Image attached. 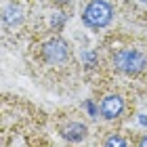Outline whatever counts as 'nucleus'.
Returning <instances> with one entry per match:
<instances>
[{"label":"nucleus","instance_id":"423d86ee","mask_svg":"<svg viewBox=\"0 0 147 147\" xmlns=\"http://www.w3.org/2000/svg\"><path fill=\"white\" fill-rule=\"evenodd\" d=\"M2 21L6 25H15L21 21V11H19V6L15 4H11V6H6L4 9V15H2Z\"/></svg>","mask_w":147,"mask_h":147},{"label":"nucleus","instance_id":"20e7f679","mask_svg":"<svg viewBox=\"0 0 147 147\" xmlns=\"http://www.w3.org/2000/svg\"><path fill=\"white\" fill-rule=\"evenodd\" d=\"M122 109H124V103H122V99L116 97V95L105 97V99H103V103H101V116H103V118H107V120L118 118L120 113H122Z\"/></svg>","mask_w":147,"mask_h":147},{"label":"nucleus","instance_id":"6e6552de","mask_svg":"<svg viewBox=\"0 0 147 147\" xmlns=\"http://www.w3.org/2000/svg\"><path fill=\"white\" fill-rule=\"evenodd\" d=\"M84 61L88 63V67H90V65L95 63V55H92V53H84Z\"/></svg>","mask_w":147,"mask_h":147},{"label":"nucleus","instance_id":"7ed1b4c3","mask_svg":"<svg viewBox=\"0 0 147 147\" xmlns=\"http://www.w3.org/2000/svg\"><path fill=\"white\" fill-rule=\"evenodd\" d=\"M67 55H69L67 42L61 40V38H53L44 44V57H46V61H51V63H61V61L67 59Z\"/></svg>","mask_w":147,"mask_h":147},{"label":"nucleus","instance_id":"1a4fd4ad","mask_svg":"<svg viewBox=\"0 0 147 147\" xmlns=\"http://www.w3.org/2000/svg\"><path fill=\"white\" fill-rule=\"evenodd\" d=\"M86 109H88V113H90V116H92V118H95V116H97V109H95V105H92L90 101H88V103H86Z\"/></svg>","mask_w":147,"mask_h":147},{"label":"nucleus","instance_id":"39448f33","mask_svg":"<svg viewBox=\"0 0 147 147\" xmlns=\"http://www.w3.org/2000/svg\"><path fill=\"white\" fill-rule=\"evenodd\" d=\"M61 135L67 139V141H80V139H84V135H86V126L80 124V122H71L61 130Z\"/></svg>","mask_w":147,"mask_h":147},{"label":"nucleus","instance_id":"0eeeda50","mask_svg":"<svg viewBox=\"0 0 147 147\" xmlns=\"http://www.w3.org/2000/svg\"><path fill=\"white\" fill-rule=\"evenodd\" d=\"M107 145H126V141L120 137H111V139H107Z\"/></svg>","mask_w":147,"mask_h":147},{"label":"nucleus","instance_id":"f257e3e1","mask_svg":"<svg viewBox=\"0 0 147 147\" xmlns=\"http://www.w3.org/2000/svg\"><path fill=\"white\" fill-rule=\"evenodd\" d=\"M111 15H113V11L105 0H92L84 9L82 19L88 28H103V25H107L111 21Z\"/></svg>","mask_w":147,"mask_h":147},{"label":"nucleus","instance_id":"9d476101","mask_svg":"<svg viewBox=\"0 0 147 147\" xmlns=\"http://www.w3.org/2000/svg\"><path fill=\"white\" fill-rule=\"evenodd\" d=\"M141 145H143V147L147 145V137H143V139H141Z\"/></svg>","mask_w":147,"mask_h":147},{"label":"nucleus","instance_id":"f03ea898","mask_svg":"<svg viewBox=\"0 0 147 147\" xmlns=\"http://www.w3.org/2000/svg\"><path fill=\"white\" fill-rule=\"evenodd\" d=\"M147 65V59L141 55L139 51H132V49H122L116 55V67L120 71H126V74H137L141 71Z\"/></svg>","mask_w":147,"mask_h":147}]
</instances>
